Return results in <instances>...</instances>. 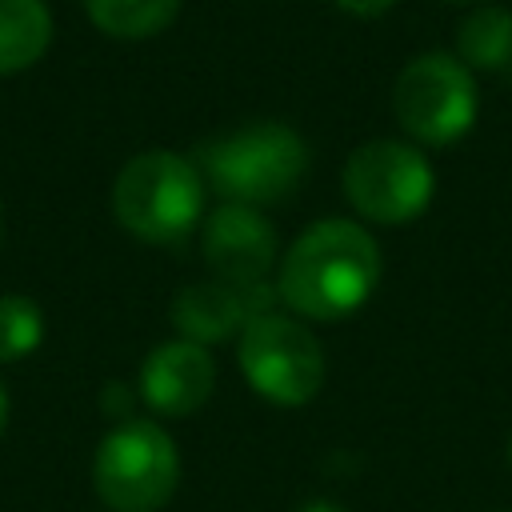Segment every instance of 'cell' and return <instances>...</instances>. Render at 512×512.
Returning <instances> with one entry per match:
<instances>
[{
  "label": "cell",
  "instance_id": "19",
  "mask_svg": "<svg viewBox=\"0 0 512 512\" xmlns=\"http://www.w3.org/2000/svg\"><path fill=\"white\" fill-rule=\"evenodd\" d=\"M452 4H476V0H452Z\"/></svg>",
  "mask_w": 512,
  "mask_h": 512
},
{
  "label": "cell",
  "instance_id": "10",
  "mask_svg": "<svg viewBox=\"0 0 512 512\" xmlns=\"http://www.w3.org/2000/svg\"><path fill=\"white\" fill-rule=\"evenodd\" d=\"M268 288L256 284V288H240V284H228V280H196L188 288L176 292L172 300V324L180 332V340H192V344H220L228 336H240L244 324L260 312H268Z\"/></svg>",
  "mask_w": 512,
  "mask_h": 512
},
{
  "label": "cell",
  "instance_id": "17",
  "mask_svg": "<svg viewBox=\"0 0 512 512\" xmlns=\"http://www.w3.org/2000/svg\"><path fill=\"white\" fill-rule=\"evenodd\" d=\"M300 512H344L340 504H332V500H308Z\"/></svg>",
  "mask_w": 512,
  "mask_h": 512
},
{
  "label": "cell",
  "instance_id": "13",
  "mask_svg": "<svg viewBox=\"0 0 512 512\" xmlns=\"http://www.w3.org/2000/svg\"><path fill=\"white\" fill-rule=\"evenodd\" d=\"M88 20L116 40H148L180 16V0H84Z\"/></svg>",
  "mask_w": 512,
  "mask_h": 512
},
{
  "label": "cell",
  "instance_id": "4",
  "mask_svg": "<svg viewBox=\"0 0 512 512\" xmlns=\"http://www.w3.org/2000/svg\"><path fill=\"white\" fill-rule=\"evenodd\" d=\"M176 484V440L152 420H120L92 456V488L112 512H160Z\"/></svg>",
  "mask_w": 512,
  "mask_h": 512
},
{
  "label": "cell",
  "instance_id": "9",
  "mask_svg": "<svg viewBox=\"0 0 512 512\" xmlns=\"http://www.w3.org/2000/svg\"><path fill=\"white\" fill-rule=\"evenodd\" d=\"M216 388V360L204 344L164 340L140 364V396L160 416H192Z\"/></svg>",
  "mask_w": 512,
  "mask_h": 512
},
{
  "label": "cell",
  "instance_id": "8",
  "mask_svg": "<svg viewBox=\"0 0 512 512\" xmlns=\"http://www.w3.org/2000/svg\"><path fill=\"white\" fill-rule=\"evenodd\" d=\"M204 264L216 280L256 288L276 264V228L260 208L248 204H220L204 220Z\"/></svg>",
  "mask_w": 512,
  "mask_h": 512
},
{
  "label": "cell",
  "instance_id": "6",
  "mask_svg": "<svg viewBox=\"0 0 512 512\" xmlns=\"http://www.w3.org/2000/svg\"><path fill=\"white\" fill-rule=\"evenodd\" d=\"M236 360L256 396L276 408H304L324 388L320 340L284 312H260L236 336Z\"/></svg>",
  "mask_w": 512,
  "mask_h": 512
},
{
  "label": "cell",
  "instance_id": "18",
  "mask_svg": "<svg viewBox=\"0 0 512 512\" xmlns=\"http://www.w3.org/2000/svg\"><path fill=\"white\" fill-rule=\"evenodd\" d=\"M508 464H512V436H508Z\"/></svg>",
  "mask_w": 512,
  "mask_h": 512
},
{
  "label": "cell",
  "instance_id": "7",
  "mask_svg": "<svg viewBox=\"0 0 512 512\" xmlns=\"http://www.w3.org/2000/svg\"><path fill=\"white\" fill-rule=\"evenodd\" d=\"M344 200L356 216L372 224H408L416 220L436 192L428 156L408 140H364L344 160Z\"/></svg>",
  "mask_w": 512,
  "mask_h": 512
},
{
  "label": "cell",
  "instance_id": "2",
  "mask_svg": "<svg viewBox=\"0 0 512 512\" xmlns=\"http://www.w3.org/2000/svg\"><path fill=\"white\" fill-rule=\"evenodd\" d=\"M308 144L288 124H248L200 144L196 168L228 204H276L308 176Z\"/></svg>",
  "mask_w": 512,
  "mask_h": 512
},
{
  "label": "cell",
  "instance_id": "15",
  "mask_svg": "<svg viewBox=\"0 0 512 512\" xmlns=\"http://www.w3.org/2000/svg\"><path fill=\"white\" fill-rule=\"evenodd\" d=\"M392 4H396V0H336V8H340L344 16H356V20H376V16H384Z\"/></svg>",
  "mask_w": 512,
  "mask_h": 512
},
{
  "label": "cell",
  "instance_id": "12",
  "mask_svg": "<svg viewBox=\"0 0 512 512\" xmlns=\"http://www.w3.org/2000/svg\"><path fill=\"white\" fill-rule=\"evenodd\" d=\"M456 56L468 68L496 72L512 64V8L480 4L456 28Z\"/></svg>",
  "mask_w": 512,
  "mask_h": 512
},
{
  "label": "cell",
  "instance_id": "14",
  "mask_svg": "<svg viewBox=\"0 0 512 512\" xmlns=\"http://www.w3.org/2000/svg\"><path fill=\"white\" fill-rule=\"evenodd\" d=\"M44 340V312L32 296L8 292L0 296V364H16L32 356Z\"/></svg>",
  "mask_w": 512,
  "mask_h": 512
},
{
  "label": "cell",
  "instance_id": "1",
  "mask_svg": "<svg viewBox=\"0 0 512 512\" xmlns=\"http://www.w3.org/2000/svg\"><path fill=\"white\" fill-rule=\"evenodd\" d=\"M384 256L372 232L356 220L332 216L308 224L284 252L276 296L304 320H344L360 312L380 288Z\"/></svg>",
  "mask_w": 512,
  "mask_h": 512
},
{
  "label": "cell",
  "instance_id": "3",
  "mask_svg": "<svg viewBox=\"0 0 512 512\" xmlns=\"http://www.w3.org/2000/svg\"><path fill=\"white\" fill-rule=\"evenodd\" d=\"M112 212L144 244H180L200 224L204 176L188 156L148 148L116 172Z\"/></svg>",
  "mask_w": 512,
  "mask_h": 512
},
{
  "label": "cell",
  "instance_id": "11",
  "mask_svg": "<svg viewBox=\"0 0 512 512\" xmlns=\"http://www.w3.org/2000/svg\"><path fill=\"white\" fill-rule=\"evenodd\" d=\"M52 44V8L44 0H0V76L32 68Z\"/></svg>",
  "mask_w": 512,
  "mask_h": 512
},
{
  "label": "cell",
  "instance_id": "5",
  "mask_svg": "<svg viewBox=\"0 0 512 512\" xmlns=\"http://www.w3.org/2000/svg\"><path fill=\"white\" fill-rule=\"evenodd\" d=\"M476 80L472 68L452 52H420L412 56L392 84L396 124L412 144L448 148L476 124Z\"/></svg>",
  "mask_w": 512,
  "mask_h": 512
},
{
  "label": "cell",
  "instance_id": "16",
  "mask_svg": "<svg viewBox=\"0 0 512 512\" xmlns=\"http://www.w3.org/2000/svg\"><path fill=\"white\" fill-rule=\"evenodd\" d=\"M8 416H12V400H8V388H4V380H0V436H4V428H8Z\"/></svg>",
  "mask_w": 512,
  "mask_h": 512
}]
</instances>
